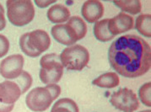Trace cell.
Returning a JSON list of instances; mask_svg holds the SVG:
<instances>
[{"label": "cell", "mask_w": 151, "mask_h": 112, "mask_svg": "<svg viewBox=\"0 0 151 112\" xmlns=\"http://www.w3.org/2000/svg\"><path fill=\"white\" fill-rule=\"evenodd\" d=\"M151 83H146L142 85L139 90V99L145 106L151 107Z\"/></svg>", "instance_id": "cell-21"}, {"label": "cell", "mask_w": 151, "mask_h": 112, "mask_svg": "<svg viewBox=\"0 0 151 112\" xmlns=\"http://www.w3.org/2000/svg\"><path fill=\"white\" fill-rule=\"evenodd\" d=\"M9 50V41L5 35L0 34V58L6 56Z\"/></svg>", "instance_id": "cell-22"}, {"label": "cell", "mask_w": 151, "mask_h": 112, "mask_svg": "<svg viewBox=\"0 0 151 112\" xmlns=\"http://www.w3.org/2000/svg\"><path fill=\"white\" fill-rule=\"evenodd\" d=\"M7 16L15 26H24L35 17V8L30 0H8Z\"/></svg>", "instance_id": "cell-4"}, {"label": "cell", "mask_w": 151, "mask_h": 112, "mask_svg": "<svg viewBox=\"0 0 151 112\" xmlns=\"http://www.w3.org/2000/svg\"><path fill=\"white\" fill-rule=\"evenodd\" d=\"M108 60L111 67L122 77L143 76L150 70V46L139 35H122L110 46Z\"/></svg>", "instance_id": "cell-1"}, {"label": "cell", "mask_w": 151, "mask_h": 112, "mask_svg": "<svg viewBox=\"0 0 151 112\" xmlns=\"http://www.w3.org/2000/svg\"><path fill=\"white\" fill-rule=\"evenodd\" d=\"M24 60L20 54H14L3 59L0 63V74L7 80L17 78L23 72Z\"/></svg>", "instance_id": "cell-9"}, {"label": "cell", "mask_w": 151, "mask_h": 112, "mask_svg": "<svg viewBox=\"0 0 151 112\" xmlns=\"http://www.w3.org/2000/svg\"><path fill=\"white\" fill-rule=\"evenodd\" d=\"M65 27L70 39L74 44L83 39L87 33V24L84 19L79 16L69 18L67 24H65Z\"/></svg>", "instance_id": "cell-12"}, {"label": "cell", "mask_w": 151, "mask_h": 112, "mask_svg": "<svg viewBox=\"0 0 151 112\" xmlns=\"http://www.w3.org/2000/svg\"><path fill=\"white\" fill-rule=\"evenodd\" d=\"M56 1H38V0H36L35 3L36 4L39 8H47V6H49L52 4H55Z\"/></svg>", "instance_id": "cell-24"}, {"label": "cell", "mask_w": 151, "mask_h": 112, "mask_svg": "<svg viewBox=\"0 0 151 112\" xmlns=\"http://www.w3.org/2000/svg\"><path fill=\"white\" fill-rule=\"evenodd\" d=\"M134 26V20L132 16L123 12L119 13L116 16L110 19L108 22V29L111 35L114 36L122 33L129 31Z\"/></svg>", "instance_id": "cell-10"}, {"label": "cell", "mask_w": 151, "mask_h": 112, "mask_svg": "<svg viewBox=\"0 0 151 112\" xmlns=\"http://www.w3.org/2000/svg\"><path fill=\"white\" fill-rule=\"evenodd\" d=\"M21 89L14 81L5 80L0 83V112H11L14 103L21 95Z\"/></svg>", "instance_id": "cell-8"}, {"label": "cell", "mask_w": 151, "mask_h": 112, "mask_svg": "<svg viewBox=\"0 0 151 112\" xmlns=\"http://www.w3.org/2000/svg\"><path fill=\"white\" fill-rule=\"evenodd\" d=\"M6 26V19L4 16V9L0 4V31L5 28Z\"/></svg>", "instance_id": "cell-23"}, {"label": "cell", "mask_w": 151, "mask_h": 112, "mask_svg": "<svg viewBox=\"0 0 151 112\" xmlns=\"http://www.w3.org/2000/svg\"><path fill=\"white\" fill-rule=\"evenodd\" d=\"M51 33L55 39V41H57L62 45L68 46V47L74 45V43L70 39L69 35L67 32L65 24H56L54 26H52V28L51 29Z\"/></svg>", "instance_id": "cell-16"}, {"label": "cell", "mask_w": 151, "mask_h": 112, "mask_svg": "<svg viewBox=\"0 0 151 112\" xmlns=\"http://www.w3.org/2000/svg\"><path fill=\"white\" fill-rule=\"evenodd\" d=\"M82 16L89 23H96L104 14V5L98 0H88L81 9Z\"/></svg>", "instance_id": "cell-11"}, {"label": "cell", "mask_w": 151, "mask_h": 112, "mask_svg": "<svg viewBox=\"0 0 151 112\" xmlns=\"http://www.w3.org/2000/svg\"><path fill=\"white\" fill-rule=\"evenodd\" d=\"M151 15L150 14H140L136 19L135 29L145 37H151Z\"/></svg>", "instance_id": "cell-18"}, {"label": "cell", "mask_w": 151, "mask_h": 112, "mask_svg": "<svg viewBox=\"0 0 151 112\" xmlns=\"http://www.w3.org/2000/svg\"><path fill=\"white\" fill-rule=\"evenodd\" d=\"M109 19L97 21L94 25V35L98 41L101 42H107L112 40L115 36L111 35L108 29Z\"/></svg>", "instance_id": "cell-15"}, {"label": "cell", "mask_w": 151, "mask_h": 112, "mask_svg": "<svg viewBox=\"0 0 151 112\" xmlns=\"http://www.w3.org/2000/svg\"><path fill=\"white\" fill-rule=\"evenodd\" d=\"M60 60L68 70L82 71L90 62V53L85 47L74 44L62 52Z\"/></svg>", "instance_id": "cell-6"}, {"label": "cell", "mask_w": 151, "mask_h": 112, "mask_svg": "<svg viewBox=\"0 0 151 112\" xmlns=\"http://www.w3.org/2000/svg\"><path fill=\"white\" fill-rule=\"evenodd\" d=\"M51 112H79V110L75 101L72 99L63 98L55 102Z\"/></svg>", "instance_id": "cell-17"}, {"label": "cell", "mask_w": 151, "mask_h": 112, "mask_svg": "<svg viewBox=\"0 0 151 112\" xmlns=\"http://www.w3.org/2000/svg\"><path fill=\"white\" fill-rule=\"evenodd\" d=\"M93 85L105 88H113L119 85L120 79L116 73H106L92 81Z\"/></svg>", "instance_id": "cell-14"}, {"label": "cell", "mask_w": 151, "mask_h": 112, "mask_svg": "<svg viewBox=\"0 0 151 112\" xmlns=\"http://www.w3.org/2000/svg\"><path fill=\"white\" fill-rule=\"evenodd\" d=\"M60 94L61 87L56 83L47 84L45 87H36L26 95L25 104L32 111H46Z\"/></svg>", "instance_id": "cell-2"}, {"label": "cell", "mask_w": 151, "mask_h": 112, "mask_svg": "<svg viewBox=\"0 0 151 112\" xmlns=\"http://www.w3.org/2000/svg\"><path fill=\"white\" fill-rule=\"evenodd\" d=\"M110 103L116 109L122 112H134L139 107L137 94L127 88H120L111 94Z\"/></svg>", "instance_id": "cell-7"}, {"label": "cell", "mask_w": 151, "mask_h": 112, "mask_svg": "<svg viewBox=\"0 0 151 112\" xmlns=\"http://www.w3.org/2000/svg\"><path fill=\"white\" fill-rule=\"evenodd\" d=\"M48 19L54 24H63L70 18V10L66 6L58 4L52 5L47 13Z\"/></svg>", "instance_id": "cell-13"}, {"label": "cell", "mask_w": 151, "mask_h": 112, "mask_svg": "<svg viewBox=\"0 0 151 112\" xmlns=\"http://www.w3.org/2000/svg\"><path fill=\"white\" fill-rule=\"evenodd\" d=\"M116 6L120 8L122 12H127L131 14H137L142 10L141 2L139 0H129V1H118L116 0L113 2Z\"/></svg>", "instance_id": "cell-19"}, {"label": "cell", "mask_w": 151, "mask_h": 112, "mask_svg": "<svg viewBox=\"0 0 151 112\" xmlns=\"http://www.w3.org/2000/svg\"><path fill=\"white\" fill-rule=\"evenodd\" d=\"M14 82L19 85L21 89V94H24L32 85V77L30 73L26 71H23L21 74L14 79Z\"/></svg>", "instance_id": "cell-20"}, {"label": "cell", "mask_w": 151, "mask_h": 112, "mask_svg": "<svg viewBox=\"0 0 151 112\" xmlns=\"http://www.w3.org/2000/svg\"><path fill=\"white\" fill-rule=\"evenodd\" d=\"M139 112H151L150 110H146V111H139Z\"/></svg>", "instance_id": "cell-25"}, {"label": "cell", "mask_w": 151, "mask_h": 112, "mask_svg": "<svg viewBox=\"0 0 151 112\" xmlns=\"http://www.w3.org/2000/svg\"><path fill=\"white\" fill-rule=\"evenodd\" d=\"M40 79L44 84H54L61 80L63 75V66L60 56L56 53L46 54L40 60Z\"/></svg>", "instance_id": "cell-5"}, {"label": "cell", "mask_w": 151, "mask_h": 112, "mask_svg": "<svg viewBox=\"0 0 151 112\" xmlns=\"http://www.w3.org/2000/svg\"><path fill=\"white\" fill-rule=\"evenodd\" d=\"M19 42L21 51L26 56L37 57L48 50L51 45V38L47 31L36 29L21 35Z\"/></svg>", "instance_id": "cell-3"}]
</instances>
